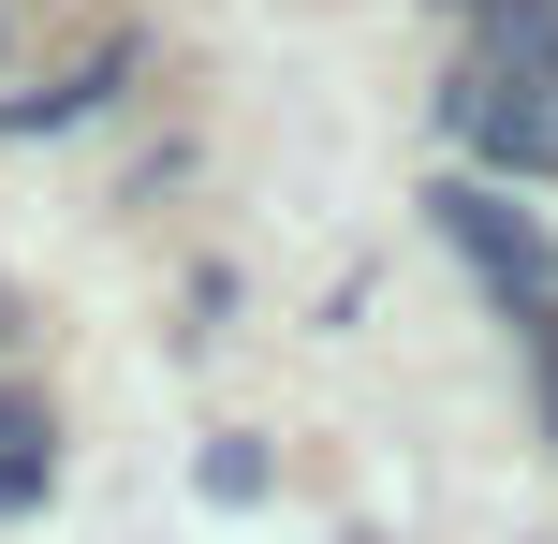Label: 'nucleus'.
<instances>
[{"label": "nucleus", "instance_id": "f257e3e1", "mask_svg": "<svg viewBox=\"0 0 558 544\" xmlns=\"http://www.w3.org/2000/svg\"><path fill=\"white\" fill-rule=\"evenodd\" d=\"M426 221H441V251L471 265L485 294H514V310H544V294H558V235L500 192V177H441V192H426Z\"/></svg>", "mask_w": 558, "mask_h": 544}, {"label": "nucleus", "instance_id": "f03ea898", "mask_svg": "<svg viewBox=\"0 0 558 544\" xmlns=\"http://www.w3.org/2000/svg\"><path fill=\"white\" fill-rule=\"evenodd\" d=\"M456 88H558V0H471Z\"/></svg>", "mask_w": 558, "mask_h": 544}, {"label": "nucleus", "instance_id": "20e7f679", "mask_svg": "<svg viewBox=\"0 0 558 544\" xmlns=\"http://www.w3.org/2000/svg\"><path fill=\"white\" fill-rule=\"evenodd\" d=\"M544 427H558V324H544Z\"/></svg>", "mask_w": 558, "mask_h": 544}, {"label": "nucleus", "instance_id": "7ed1b4c3", "mask_svg": "<svg viewBox=\"0 0 558 544\" xmlns=\"http://www.w3.org/2000/svg\"><path fill=\"white\" fill-rule=\"evenodd\" d=\"M441 118L485 162H558V88H441Z\"/></svg>", "mask_w": 558, "mask_h": 544}]
</instances>
